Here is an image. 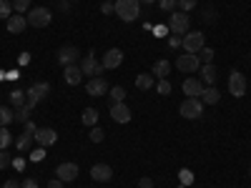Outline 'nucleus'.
Here are the masks:
<instances>
[{"label":"nucleus","instance_id":"nucleus-4","mask_svg":"<svg viewBox=\"0 0 251 188\" xmlns=\"http://www.w3.org/2000/svg\"><path fill=\"white\" fill-rule=\"evenodd\" d=\"M50 20H53V13L48 8H33L28 13V25H33V28H46V25H50Z\"/></svg>","mask_w":251,"mask_h":188},{"label":"nucleus","instance_id":"nucleus-9","mask_svg":"<svg viewBox=\"0 0 251 188\" xmlns=\"http://www.w3.org/2000/svg\"><path fill=\"white\" fill-rule=\"evenodd\" d=\"M80 70H83V75H93V78H100L103 73H106V68H103V63H98L93 55L80 58Z\"/></svg>","mask_w":251,"mask_h":188},{"label":"nucleus","instance_id":"nucleus-24","mask_svg":"<svg viewBox=\"0 0 251 188\" xmlns=\"http://www.w3.org/2000/svg\"><path fill=\"white\" fill-rule=\"evenodd\" d=\"M80 120H83V125H91V128H93V125L98 123V111L96 108H86L80 113Z\"/></svg>","mask_w":251,"mask_h":188},{"label":"nucleus","instance_id":"nucleus-12","mask_svg":"<svg viewBox=\"0 0 251 188\" xmlns=\"http://www.w3.org/2000/svg\"><path fill=\"white\" fill-rule=\"evenodd\" d=\"M55 178H60L63 183H71L78 178V165L75 163H60L55 168Z\"/></svg>","mask_w":251,"mask_h":188},{"label":"nucleus","instance_id":"nucleus-46","mask_svg":"<svg viewBox=\"0 0 251 188\" xmlns=\"http://www.w3.org/2000/svg\"><path fill=\"white\" fill-rule=\"evenodd\" d=\"M35 131H38V125H35L33 120H28V123H25V133H33V136H35Z\"/></svg>","mask_w":251,"mask_h":188},{"label":"nucleus","instance_id":"nucleus-51","mask_svg":"<svg viewBox=\"0 0 251 188\" xmlns=\"http://www.w3.org/2000/svg\"><path fill=\"white\" fill-rule=\"evenodd\" d=\"M71 3H78V0H71Z\"/></svg>","mask_w":251,"mask_h":188},{"label":"nucleus","instance_id":"nucleus-50","mask_svg":"<svg viewBox=\"0 0 251 188\" xmlns=\"http://www.w3.org/2000/svg\"><path fill=\"white\" fill-rule=\"evenodd\" d=\"M138 3H146V5H151V3H156V0H138Z\"/></svg>","mask_w":251,"mask_h":188},{"label":"nucleus","instance_id":"nucleus-29","mask_svg":"<svg viewBox=\"0 0 251 188\" xmlns=\"http://www.w3.org/2000/svg\"><path fill=\"white\" fill-rule=\"evenodd\" d=\"M13 113H15V120H18V123H23V125L30 120V108H28V106H23V108H15Z\"/></svg>","mask_w":251,"mask_h":188},{"label":"nucleus","instance_id":"nucleus-33","mask_svg":"<svg viewBox=\"0 0 251 188\" xmlns=\"http://www.w3.org/2000/svg\"><path fill=\"white\" fill-rule=\"evenodd\" d=\"M10 10H13V3L10 0H0V18H10Z\"/></svg>","mask_w":251,"mask_h":188},{"label":"nucleus","instance_id":"nucleus-15","mask_svg":"<svg viewBox=\"0 0 251 188\" xmlns=\"http://www.w3.org/2000/svg\"><path fill=\"white\" fill-rule=\"evenodd\" d=\"M203 93V83L199 78H186L183 80V95L186 98H201Z\"/></svg>","mask_w":251,"mask_h":188},{"label":"nucleus","instance_id":"nucleus-48","mask_svg":"<svg viewBox=\"0 0 251 188\" xmlns=\"http://www.w3.org/2000/svg\"><path fill=\"white\" fill-rule=\"evenodd\" d=\"M18 63H20V66H28V63H30V53H23L18 58Z\"/></svg>","mask_w":251,"mask_h":188},{"label":"nucleus","instance_id":"nucleus-14","mask_svg":"<svg viewBox=\"0 0 251 188\" xmlns=\"http://www.w3.org/2000/svg\"><path fill=\"white\" fill-rule=\"evenodd\" d=\"M103 68L106 70H113V68H118L121 63H123V50L121 48H111V50H106V55H103Z\"/></svg>","mask_w":251,"mask_h":188},{"label":"nucleus","instance_id":"nucleus-7","mask_svg":"<svg viewBox=\"0 0 251 188\" xmlns=\"http://www.w3.org/2000/svg\"><path fill=\"white\" fill-rule=\"evenodd\" d=\"M181 48L186 50V53H199L201 48H203V33H199V30H191V33H186L183 35V43H181Z\"/></svg>","mask_w":251,"mask_h":188},{"label":"nucleus","instance_id":"nucleus-11","mask_svg":"<svg viewBox=\"0 0 251 188\" xmlns=\"http://www.w3.org/2000/svg\"><path fill=\"white\" fill-rule=\"evenodd\" d=\"M86 91H88V95L91 98H100V95H106L108 93V83H106V78H91L88 83H86Z\"/></svg>","mask_w":251,"mask_h":188},{"label":"nucleus","instance_id":"nucleus-34","mask_svg":"<svg viewBox=\"0 0 251 188\" xmlns=\"http://www.w3.org/2000/svg\"><path fill=\"white\" fill-rule=\"evenodd\" d=\"M156 88H158V93H161V95H169V93H171V83L166 80V78H161V80L156 83Z\"/></svg>","mask_w":251,"mask_h":188},{"label":"nucleus","instance_id":"nucleus-23","mask_svg":"<svg viewBox=\"0 0 251 188\" xmlns=\"http://www.w3.org/2000/svg\"><path fill=\"white\" fill-rule=\"evenodd\" d=\"M169 70H171V63H169V60H156V63H153V75H156L158 80L169 75Z\"/></svg>","mask_w":251,"mask_h":188},{"label":"nucleus","instance_id":"nucleus-36","mask_svg":"<svg viewBox=\"0 0 251 188\" xmlns=\"http://www.w3.org/2000/svg\"><path fill=\"white\" fill-rule=\"evenodd\" d=\"M178 8H181V13H188L196 8V0H178Z\"/></svg>","mask_w":251,"mask_h":188},{"label":"nucleus","instance_id":"nucleus-20","mask_svg":"<svg viewBox=\"0 0 251 188\" xmlns=\"http://www.w3.org/2000/svg\"><path fill=\"white\" fill-rule=\"evenodd\" d=\"M201 70V83H206V86H214L216 83V68H214V63H203V66L199 68Z\"/></svg>","mask_w":251,"mask_h":188},{"label":"nucleus","instance_id":"nucleus-1","mask_svg":"<svg viewBox=\"0 0 251 188\" xmlns=\"http://www.w3.org/2000/svg\"><path fill=\"white\" fill-rule=\"evenodd\" d=\"M116 15L126 23H133V20L141 15V3L138 0H116Z\"/></svg>","mask_w":251,"mask_h":188},{"label":"nucleus","instance_id":"nucleus-49","mask_svg":"<svg viewBox=\"0 0 251 188\" xmlns=\"http://www.w3.org/2000/svg\"><path fill=\"white\" fill-rule=\"evenodd\" d=\"M153 33H156V35H158V38H163V35H166V33H169V28H163V25H158V28H156V30H153Z\"/></svg>","mask_w":251,"mask_h":188},{"label":"nucleus","instance_id":"nucleus-6","mask_svg":"<svg viewBox=\"0 0 251 188\" xmlns=\"http://www.w3.org/2000/svg\"><path fill=\"white\" fill-rule=\"evenodd\" d=\"M201 113H203V103H201V98H186V100L181 103V116H183V118L194 120V118H199Z\"/></svg>","mask_w":251,"mask_h":188},{"label":"nucleus","instance_id":"nucleus-5","mask_svg":"<svg viewBox=\"0 0 251 188\" xmlns=\"http://www.w3.org/2000/svg\"><path fill=\"white\" fill-rule=\"evenodd\" d=\"M176 68H178L181 73H196V70L201 68V60H199V55H194V53H183V55L176 58Z\"/></svg>","mask_w":251,"mask_h":188},{"label":"nucleus","instance_id":"nucleus-17","mask_svg":"<svg viewBox=\"0 0 251 188\" xmlns=\"http://www.w3.org/2000/svg\"><path fill=\"white\" fill-rule=\"evenodd\" d=\"M33 138H35L40 145H43V148H48V145H53V143L58 141V133H55L53 128H38Z\"/></svg>","mask_w":251,"mask_h":188},{"label":"nucleus","instance_id":"nucleus-31","mask_svg":"<svg viewBox=\"0 0 251 188\" xmlns=\"http://www.w3.org/2000/svg\"><path fill=\"white\" fill-rule=\"evenodd\" d=\"M10 3H13V10H18L20 15H23V13L30 8V3H33V0H10Z\"/></svg>","mask_w":251,"mask_h":188},{"label":"nucleus","instance_id":"nucleus-26","mask_svg":"<svg viewBox=\"0 0 251 188\" xmlns=\"http://www.w3.org/2000/svg\"><path fill=\"white\" fill-rule=\"evenodd\" d=\"M10 143H13V136L8 131V125H0V151H8Z\"/></svg>","mask_w":251,"mask_h":188},{"label":"nucleus","instance_id":"nucleus-22","mask_svg":"<svg viewBox=\"0 0 251 188\" xmlns=\"http://www.w3.org/2000/svg\"><path fill=\"white\" fill-rule=\"evenodd\" d=\"M153 86H156V75H149V73L136 75V88L138 91H151Z\"/></svg>","mask_w":251,"mask_h":188},{"label":"nucleus","instance_id":"nucleus-28","mask_svg":"<svg viewBox=\"0 0 251 188\" xmlns=\"http://www.w3.org/2000/svg\"><path fill=\"white\" fill-rule=\"evenodd\" d=\"M10 106L13 108H23L25 106V93L23 91H13L10 93Z\"/></svg>","mask_w":251,"mask_h":188},{"label":"nucleus","instance_id":"nucleus-13","mask_svg":"<svg viewBox=\"0 0 251 188\" xmlns=\"http://www.w3.org/2000/svg\"><path fill=\"white\" fill-rule=\"evenodd\" d=\"M91 178L98 181V183H108L113 178V168L108 163H96L93 168H91Z\"/></svg>","mask_w":251,"mask_h":188},{"label":"nucleus","instance_id":"nucleus-2","mask_svg":"<svg viewBox=\"0 0 251 188\" xmlns=\"http://www.w3.org/2000/svg\"><path fill=\"white\" fill-rule=\"evenodd\" d=\"M48 93H50V86H48V83H43V80L33 83V86L25 91V106L33 111L40 100H46V98H48Z\"/></svg>","mask_w":251,"mask_h":188},{"label":"nucleus","instance_id":"nucleus-10","mask_svg":"<svg viewBox=\"0 0 251 188\" xmlns=\"http://www.w3.org/2000/svg\"><path fill=\"white\" fill-rule=\"evenodd\" d=\"M80 58V50L75 48V46H63L60 50H58V63L63 68L66 66H75V60Z\"/></svg>","mask_w":251,"mask_h":188},{"label":"nucleus","instance_id":"nucleus-44","mask_svg":"<svg viewBox=\"0 0 251 188\" xmlns=\"http://www.w3.org/2000/svg\"><path fill=\"white\" fill-rule=\"evenodd\" d=\"M43 156H46V151H43V148H38V151H33V153H30V158H33L35 163H38V161H43Z\"/></svg>","mask_w":251,"mask_h":188},{"label":"nucleus","instance_id":"nucleus-40","mask_svg":"<svg viewBox=\"0 0 251 188\" xmlns=\"http://www.w3.org/2000/svg\"><path fill=\"white\" fill-rule=\"evenodd\" d=\"M181 43H183V35H174V38L169 40V46H171V48H181Z\"/></svg>","mask_w":251,"mask_h":188},{"label":"nucleus","instance_id":"nucleus-42","mask_svg":"<svg viewBox=\"0 0 251 188\" xmlns=\"http://www.w3.org/2000/svg\"><path fill=\"white\" fill-rule=\"evenodd\" d=\"M20 188H38V181L35 178H25L23 183H20Z\"/></svg>","mask_w":251,"mask_h":188},{"label":"nucleus","instance_id":"nucleus-38","mask_svg":"<svg viewBox=\"0 0 251 188\" xmlns=\"http://www.w3.org/2000/svg\"><path fill=\"white\" fill-rule=\"evenodd\" d=\"M8 165H10V156H8V151H0V171L8 168Z\"/></svg>","mask_w":251,"mask_h":188},{"label":"nucleus","instance_id":"nucleus-18","mask_svg":"<svg viewBox=\"0 0 251 188\" xmlns=\"http://www.w3.org/2000/svg\"><path fill=\"white\" fill-rule=\"evenodd\" d=\"M111 118H113L116 123H128V120H131L128 106H126V103H113V106H111Z\"/></svg>","mask_w":251,"mask_h":188},{"label":"nucleus","instance_id":"nucleus-41","mask_svg":"<svg viewBox=\"0 0 251 188\" xmlns=\"http://www.w3.org/2000/svg\"><path fill=\"white\" fill-rule=\"evenodd\" d=\"M100 13H103V15L116 13V5H113V3H103V5H100Z\"/></svg>","mask_w":251,"mask_h":188},{"label":"nucleus","instance_id":"nucleus-32","mask_svg":"<svg viewBox=\"0 0 251 188\" xmlns=\"http://www.w3.org/2000/svg\"><path fill=\"white\" fill-rule=\"evenodd\" d=\"M196 55H199V60H203V63H211V60H214V48H206V46H203Z\"/></svg>","mask_w":251,"mask_h":188},{"label":"nucleus","instance_id":"nucleus-47","mask_svg":"<svg viewBox=\"0 0 251 188\" xmlns=\"http://www.w3.org/2000/svg\"><path fill=\"white\" fill-rule=\"evenodd\" d=\"M46 188H63V181H60V178H53V181H48Z\"/></svg>","mask_w":251,"mask_h":188},{"label":"nucleus","instance_id":"nucleus-3","mask_svg":"<svg viewBox=\"0 0 251 188\" xmlns=\"http://www.w3.org/2000/svg\"><path fill=\"white\" fill-rule=\"evenodd\" d=\"M188 25H191V18L188 13H181V10H174L171 18H169V30L176 33V35H186L188 33Z\"/></svg>","mask_w":251,"mask_h":188},{"label":"nucleus","instance_id":"nucleus-43","mask_svg":"<svg viewBox=\"0 0 251 188\" xmlns=\"http://www.w3.org/2000/svg\"><path fill=\"white\" fill-rule=\"evenodd\" d=\"M0 188H20V181H15V178H8L3 186H0Z\"/></svg>","mask_w":251,"mask_h":188},{"label":"nucleus","instance_id":"nucleus-27","mask_svg":"<svg viewBox=\"0 0 251 188\" xmlns=\"http://www.w3.org/2000/svg\"><path fill=\"white\" fill-rule=\"evenodd\" d=\"M15 145H18V151H28L30 145H33V133H23V136H18V138H15Z\"/></svg>","mask_w":251,"mask_h":188},{"label":"nucleus","instance_id":"nucleus-45","mask_svg":"<svg viewBox=\"0 0 251 188\" xmlns=\"http://www.w3.org/2000/svg\"><path fill=\"white\" fill-rule=\"evenodd\" d=\"M138 188H153V181L151 178H141L138 181Z\"/></svg>","mask_w":251,"mask_h":188},{"label":"nucleus","instance_id":"nucleus-19","mask_svg":"<svg viewBox=\"0 0 251 188\" xmlns=\"http://www.w3.org/2000/svg\"><path fill=\"white\" fill-rule=\"evenodd\" d=\"M63 78H66L68 86H80V80H83L80 66H66V73H63Z\"/></svg>","mask_w":251,"mask_h":188},{"label":"nucleus","instance_id":"nucleus-30","mask_svg":"<svg viewBox=\"0 0 251 188\" xmlns=\"http://www.w3.org/2000/svg\"><path fill=\"white\" fill-rule=\"evenodd\" d=\"M13 120H15V113L10 108H5V106H0V125H8Z\"/></svg>","mask_w":251,"mask_h":188},{"label":"nucleus","instance_id":"nucleus-16","mask_svg":"<svg viewBox=\"0 0 251 188\" xmlns=\"http://www.w3.org/2000/svg\"><path fill=\"white\" fill-rule=\"evenodd\" d=\"M5 25H8V33L20 35V33L25 30V25H28V18H25V15H10V18L5 20Z\"/></svg>","mask_w":251,"mask_h":188},{"label":"nucleus","instance_id":"nucleus-52","mask_svg":"<svg viewBox=\"0 0 251 188\" xmlns=\"http://www.w3.org/2000/svg\"><path fill=\"white\" fill-rule=\"evenodd\" d=\"M249 176H251V168H249Z\"/></svg>","mask_w":251,"mask_h":188},{"label":"nucleus","instance_id":"nucleus-37","mask_svg":"<svg viewBox=\"0 0 251 188\" xmlns=\"http://www.w3.org/2000/svg\"><path fill=\"white\" fill-rule=\"evenodd\" d=\"M103 138H106V133H103V131L98 128V125H93V131H91V141H93V143H100Z\"/></svg>","mask_w":251,"mask_h":188},{"label":"nucleus","instance_id":"nucleus-8","mask_svg":"<svg viewBox=\"0 0 251 188\" xmlns=\"http://www.w3.org/2000/svg\"><path fill=\"white\" fill-rule=\"evenodd\" d=\"M228 93H231L234 98H241L246 95V75L234 70L231 75H228Z\"/></svg>","mask_w":251,"mask_h":188},{"label":"nucleus","instance_id":"nucleus-21","mask_svg":"<svg viewBox=\"0 0 251 188\" xmlns=\"http://www.w3.org/2000/svg\"><path fill=\"white\" fill-rule=\"evenodd\" d=\"M219 100H221L219 88H214V86H206V88H203V93H201V103H206V106H216Z\"/></svg>","mask_w":251,"mask_h":188},{"label":"nucleus","instance_id":"nucleus-39","mask_svg":"<svg viewBox=\"0 0 251 188\" xmlns=\"http://www.w3.org/2000/svg\"><path fill=\"white\" fill-rule=\"evenodd\" d=\"M178 176H181V181H183L186 186H191V183H194V173H191V171H186V168H183Z\"/></svg>","mask_w":251,"mask_h":188},{"label":"nucleus","instance_id":"nucleus-25","mask_svg":"<svg viewBox=\"0 0 251 188\" xmlns=\"http://www.w3.org/2000/svg\"><path fill=\"white\" fill-rule=\"evenodd\" d=\"M108 98H111V106L113 103H126V91L121 86H113V88H108Z\"/></svg>","mask_w":251,"mask_h":188},{"label":"nucleus","instance_id":"nucleus-35","mask_svg":"<svg viewBox=\"0 0 251 188\" xmlns=\"http://www.w3.org/2000/svg\"><path fill=\"white\" fill-rule=\"evenodd\" d=\"M158 5H161V10H163V13H166V10L174 13V8L178 5V0H158Z\"/></svg>","mask_w":251,"mask_h":188}]
</instances>
